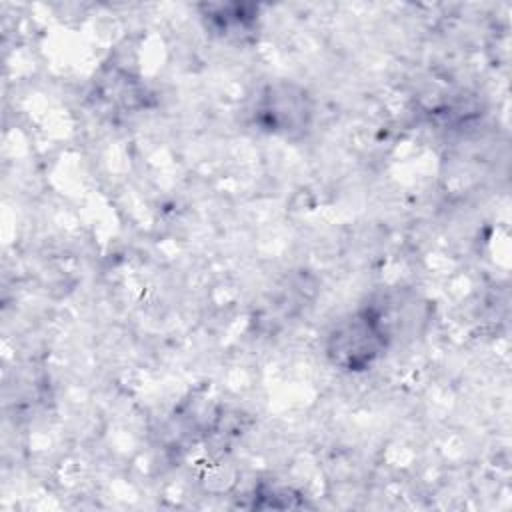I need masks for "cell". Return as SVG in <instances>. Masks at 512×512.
I'll return each mask as SVG.
<instances>
[{
  "instance_id": "cell-1",
  "label": "cell",
  "mask_w": 512,
  "mask_h": 512,
  "mask_svg": "<svg viewBox=\"0 0 512 512\" xmlns=\"http://www.w3.org/2000/svg\"><path fill=\"white\" fill-rule=\"evenodd\" d=\"M390 342V326L374 308L356 310L340 318L326 336V356L346 372L370 368Z\"/></svg>"
},
{
  "instance_id": "cell-2",
  "label": "cell",
  "mask_w": 512,
  "mask_h": 512,
  "mask_svg": "<svg viewBox=\"0 0 512 512\" xmlns=\"http://www.w3.org/2000/svg\"><path fill=\"white\" fill-rule=\"evenodd\" d=\"M262 114L266 116V122L272 126V130L290 132L306 124L310 110L302 92H294L290 86H280V92L270 90V94L264 96Z\"/></svg>"
}]
</instances>
